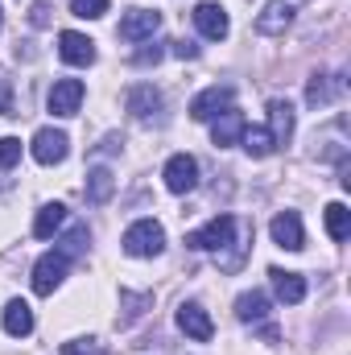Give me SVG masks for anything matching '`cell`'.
<instances>
[{
  "instance_id": "6da1fadb",
  "label": "cell",
  "mask_w": 351,
  "mask_h": 355,
  "mask_svg": "<svg viewBox=\"0 0 351 355\" xmlns=\"http://www.w3.org/2000/svg\"><path fill=\"white\" fill-rule=\"evenodd\" d=\"M120 248H124L128 257H157V252L166 248V232H162V223H153V219H137V223L124 232Z\"/></svg>"
},
{
  "instance_id": "7a4b0ae2",
  "label": "cell",
  "mask_w": 351,
  "mask_h": 355,
  "mask_svg": "<svg viewBox=\"0 0 351 355\" xmlns=\"http://www.w3.org/2000/svg\"><path fill=\"white\" fill-rule=\"evenodd\" d=\"M232 232H236V219H232V215H219V219H211L207 227L190 232V236H186V248H194V252L228 248V244H232Z\"/></svg>"
},
{
  "instance_id": "3957f363",
  "label": "cell",
  "mask_w": 351,
  "mask_h": 355,
  "mask_svg": "<svg viewBox=\"0 0 351 355\" xmlns=\"http://www.w3.org/2000/svg\"><path fill=\"white\" fill-rule=\"evenodd\" d=\"M29 149H33V162H37V166H58V162H67V153H71V137H67L62 128H42Z\"/></svg>"
},
{
  "instance_id": "277c9868",
  "label": "cell",
  "mask_w": 351,
  "mask_h": 355,
  "mask_svg": "<svg viewBox=\"0 0 351 355\" xmlns=\"http://www.w3.org/2000/svg\"><path fill=\"white\" fill-rule=\"evenodd\" d=\"M67 265H71V257H67V252H58V248H54V252H46V257L33 265V289H37L42 297H50V293L62 285Z\"/></svg>"
},
{
  "instance_id": "5b68a950",
  "label": "cell",
  "mask_w": 351,
  "mask_h": 355,
  "mask_svg": "<svg viewBox=\"0 0 351 355\" xmlns=\"http://www.w3.org/2000/svg\"><path fill=\"white\" fill-rule=\"evenodd\" d=\"M298 8H302V0H268V8L257 17V33H264V37H277V33H285V29L293 25Z\"/></svg>"
},
{
  "instance_id": "8992f818",
  "label": "cell",
  "mask_w": 351,
  "mask_h": 355,
  "mask_svg": "<svg viewBox=\"0 0 351 355\" xmlns=\"http://www.w3.org/2000/svg\"><path fill=\"white\" fill-rule=\"evenodd\" d=\"M194 25H198V33H203V37H211V42H223V37H228V29H232V21H228L223 4H215V0L194 4Z\"/></svg>"
},
{
  "instance_id": "52a82bcc",
  "label": "cell",
  "mask_w": 351,
  "mask_h": 355,
  "mask_svg": "<svg viewBox=\"0 0 351 355\" xmlns=\"http://www.w3.org/2000/svg\"><path fill=\"white\" fill-rule=\"evenodd\" d=\"M178 331L190 335V339H198V343H207V339L215 335V322H211V314H207L198 302H182V306H178Z\"/></svg>"
},
{
  "instance_id": "ba28073f",
  "label": "cell",
  "mask_w": 351,
  "mask_h": 355,
  "mask_svg": "<svg viewBox=\"0 0 351 355\" xmlns=\"http://www.w3.org/2000/svg\"><path fill=\"white\" fill-rule=\"evenodd\" d=\"M166 186H170L174 194H190V190L198 186V162H194L190 153H174V157L166 162Z\"/></svg>"
},
{
  "instance_id": "9c48e42d",
  "label": "cell",
  "mask_w": 351,
  "mask_h": 355,
  "mask_svg": "<svg viewBox=\"0 0 351 355\" xmlns=\"http://www.w3.org/2000/svg\"><path fill=\"white\" fill-rule=\"evenodd\" d=\"M157 25H162V12H157V8H132V12L120 21V37H124V42H145V37L157 33Z\"/></svg>"
},
{
  "instance_id": "30bf717a",
  "label": "cell",
  "mask_w": 351,
  "mask_h": 355,
  "mask_svg": "<svg viewBox=\"0 0 351 355\" xmlns=\"http://www.w3.org/2000/svg\"><path fill=\"white\" fill-rule=\"evenodd\" d=\"M273 240H277V248H285V252H302L306 248V236H302V219H298V211H281L277 219H273Z\"/></svg>"
},
{
  "instance_id": "8fae6325",
  "label": "cell",
  "mask_w": 351,
  "mask_h": 355,
  "mask_svg": "<svg viewBox=\"0 0 351 355\" xmlns=\"http://www.w3.org/2000/svg\"><path fill=\"white\" fill-rule=\"evenodd\" d=\"M228 107H232V87H207L190 99V116H194V120H215V116H223Z\"/></svg>"
},
{
  "instance_id": "7c38bea8",
  "label": "cell",
  "mask_w": 351,
  "mask_h": 355,
  "mask_svg": "<svg viewBox=\"0 0 351 355\" xmlns=\"http://www.w3.org/2000/svg\"><path fill=\"white\" fill-rule=\"evenodd\" d=\"M58 54L71 67H91L95 62V42L83 37V33H75V29H67V33H58Z\"/></svg>"
},
{
  "instance_id": "4fadbf2b",
  "label": "cell",
  "mask_w": 351,
  "mask_h": 355,
  "mask_svg": "<svg viewBox=\"0 0 351 355\" xmlns=\"http://www.w3.org/2000/svg\"><path fill=\"white\" fill-rule=\"evenodd\" d=\"M83 83L79 79H58L54 87H50V112L54 116H75L79 112V103H83Z\"/></svg>"
},
{
  "instance_id": "5bb4252c",
  "label": "cell",
  "mask_w": 351,
  "mask_h": 355,
  "mask_svg": "<svg viewBox=\"0 0 351 355\" xmlns=\"http://www.w3.org/2000/svg\"><path fill=\"white\" fill-rule=\"evenodd\" d=\"M240 137H244V116H240L236 107H228V112L215 120V128H211V141H215L219 149H228V145H240Z\"/></svg>"
},
{
  "instance_id": "9a60e30c",
  "label": "cell",
  "mask_w": 351,
  "mask_h": 355,
  "mask_svg": "<svg viewBox=\"0 0 351 355\" xmlns=\"http://www.w3.org/2000/svg\"><path fill=\"white\" fill-rule=\"evenodd\" d=\"M268 277H273V289H277V297H281L285 306H298V302L306 297V281H302V272H285V268H273Z\"/></svg>"
},
{
  "instance_id": "2e32d148",
  "label": "cell",
  "mask_w": 351,
  "mask_h": 355,
  "mask_svg": "<svg viewBox=\"0 0 351 355\" xmlns=\"http://www.w3.org/2000/svg\"><path fill=\"white\" fill-rule=\"evenodd\" d=\"M124 107H128L137 120H145L149 112H157V107H162V91L149 87V83H141V87H128V95H124Z\"/></svg>"
},
{
  "instance_id": "e0dca14e",
  "label": "cell",
  "mask_w": 351,
  "mask_h": 355,
  "mask_svg": "<svg viewBox=\"0 0 351 355\" xmlns=\"http://www.w3.org/2000/svg\"><path fill=\"white\" fill-rule=\"evenodd\" d=\"M268 132H273L277 145H285V141L293 137V107H289L285 99H273V103H268Z\"/></svg>"
},
{
  "instance_id": "ac0fdd59",
  "label": "cell",
  "mask_w": 351,
  "mask_h": 355,
  "mask_svg": "<svg viewBox=\"0 0 351 355\" xmlns=\"http://www.w3.org/2000/svg\"><path fill=\"white\" fill-rule=\"evenodd\" d=\"M4 331L12 335V339H25L29 331H33V310H29V302H8L4 306Z\"/></svg>"
},
{
  "instance_id": "d6986e66",
  "label": "cell",
  "mask_w": 351,
  "mask_h": 355,
  "mask_svg": "<svg viewBox=\"0 0 351 355\" xmlns=\"http://www.w3.org/2000/svg\"><path fill=\"white\" fill-rule=\"evenodd\" d=\"M112 190H116V174H112L108 166H95L87 174V202L91 207H103V202L112 198Z\"/></svg>"
},
{
  "instance_id": "ffe728a7",
  "label": "cell",
  "mask_w": 351,
  "mask_h": 355,
  "mask_svg": "<svg viewBox=\"0 0 351 355\" xmlns=\"http://www.w3.org/2000/svg\"><path fill=\"white\" fill-rule=\"evenodd\" d=\"M62 223H67V207H62V202H46V207L37 211V219H33V236H37V240H50Z\"/></svg>"
},
{
  "instance_id": "44dd1931",
  "label": "cell",
  "mask_w": 351,
  "mask_h": 355,
  "mask_svg": "<svg viewBox=\"0 0 351 355\" xmlns=\"http://www.w3.org/2000/svg\"><path fill=\"white\" fill-rule=\"evenodd\" d=\"M236 318H240V322H261V318H268V297H264L261 289L240 293V297H236Z\"/></svg>"
},
{
  "instance_id": "7402d4cb",
  "label": "cell",
  "mask_w": 351,
  "mask_h": 355,
  "mask_svg": "<svg viewBox=\"0 0 351 355\" xmlns=\"http://www.w3.org/2000/svg\"><path fill=\"white\" fill-rule=\"evenodd\" d=\"M327 232H331V240H335V244H343V240H348L351 211L343 207V202H331V207H327Z\"/></svg>"
},
{
  "instance_id": "603a6c76",
  "label": "cell",
  "mask_w": 351,
  "mask_h": 355,
  "mask_svg": "<svg viewBox=\"0 0 351 355\" xmlns=\"http://www.w3.org/2000/svg\"><path fill=\"white\" fill-rule=\"evenodd\" d=\"M335 99V83H331V75H314L310 83H306V103L310 107H327Z\"/></svg>"
},
{
  "instance_id": "cb8c5ba5",
  "label": "cell",
  "mask_w": 351,
  "mask_h": 355,
  "mask_svg": "<svg viewBox=\"0 0 351 355\" xmlns=\"http://www.w3.org/2000/svg\"><path fill=\"white\" fill-rule=\"evenodd\" d=\"M240 141H244V149H248L252 157H268V153L277 149V141H273V132H268V128H244V137H240Z\"/></svg>"
},
{
  "instance_id": "d4e9b609",
  "label": "cell",
  "mask_w": 351,
  "mask_h": 355,
  "mask_svg": "<svg viewBox=\"0 0 351 355\" xmlns=\"http://www.w3.org/2000/svg\"><path fill=\"white\" fill-rule=\"evenodd\" d=\"M120 306H124V318L120 322H132V318H141L145 314V306H153V293H120Z\"/></svg>"
},
{
  "instance_id": "484cf974",
  "label": "cell",
  "mask_w": 351,
  "mask_h": 355,
  "mask_svg": "<svg viewBox=\"0 0 351 355\" xmlns=\"http://www.w3.org/2000/svg\"><path fill=\"white\" fill-rule=\"evenodd\" d=\"M71 12L75 17H87V21H99L108 12V0H71Z\"/></svg>"
},
{
  "instance_id": "4316f807",
  "label": "cell",
  "mask_w": 351,
  "mask_h": 355,
  "mask_svg": "<svg viewBox=\"0 0 351 355\" xmlns=\"http://www.w3.org/2000/svg\"><path fill=\"white\" fill-rule=\"evenodd\" d=\"M62 355H108V347L95 339H75V343H62Z\"/></svg>"
},
{
  "instance_id": "83f0119b",
  "label": "cell",
  "mask_w": 351,
  "mask_h": 355,
  "mask_svg": "<svg viewBox=\"0 0 351 355\" xmlns=\"http://www.w3.org/2000/svg\"><path fill=\"white\" fill-rule=\"evenodd\" d=\"M21 162V141L17 137H0V166L8 170V166H17Z\"/></svg>"
},
{
  "instance_id": "f1b7e54d",
  "label": "cell",
  "mask_w": 351,
  "mask_h": 355,
  "mask_svg": "<svg viewBox=\"0 0 351 355\" xmlns=\"http://www.w3.org/2000/svg\"><path fill=\"white\" fill-rule=\"evenodd\" d=\"M0 116H17V103H12V83L0 79Z\"/></svg>"
},
{
  "instance_id": "f546056e",
  "label": "cell",
  "mask_w": 351,
  "mask_h": 355,
  "mask_svg": "<svg viewBox=\"0 0 351 355\" xmlns=\"http://www.w3.org/2000/svg\"><path fill=\"white\" fill-rule=\"evenodd\" d=\"M162 54H166L162 46H153V50H137V58H132V62H137V67H149V62H162Z\"/></svg>"
},
{
  "instance_id": "4dcf8cb0",
  "label": "cell",
  "mask_w": 351,
  "mask_h": 355,
  "mask_svg": "<svg viewBox=\"0 0 351 355\" xmlns=\"http://www.w3.org/2000/svg\"><path fill=\"white\" fill-rule=\"evenodd\" d=\"M174 54L178 58H198V46L194 42H174Z\"/></svg>"
},
{
  "instance_id": "1f68e13d",
  "label": "cell",
  "mask_w": 351,
  "mask_h": 355,
  "mask_svg": "<svg viewBox=\"0 0 351 355\" xmlns=\"http://www.w3.org/2000/svg\"><path fill=\"white\" fill-rule=\"evenodd\" d=\"M46 21H50V4L37 0V4H33V25H46Z\"/></svg>"
},
{
  "instance_id": "d6a6232c",
  "label": "cell",
  "mask_w": 351,
  "mask_h": 355,
  "mask_svg": "<svg viewBox=\"0 0 351 355\" xmlns=\"http://www.w3.org/2000/svg\"><path fill=\"white\" fill-rule=\"evenodd\" d=\"M0 29H4V12H0Z\"/></svg>"
}]
</instances>
